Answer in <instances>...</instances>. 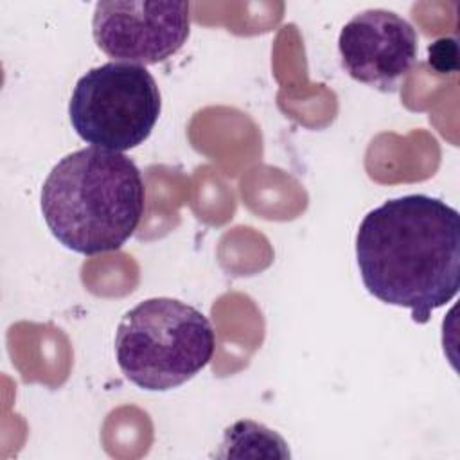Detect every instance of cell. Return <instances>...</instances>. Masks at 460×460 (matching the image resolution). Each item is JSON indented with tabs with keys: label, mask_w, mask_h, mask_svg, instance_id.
Masks as SVG:
<instances>
[{
	"label": "cell",
	"mask_w": 460,
	"mask_h": 460,
	"mask_svg": "<svg viewBox=\"0 0 460 460\" xmlns=\"http://www.w3.org/2000/svg\"><path fill=\"white\" fill-rule=\"evenodd\" d=\"M356 261L372 296L426 323L460 288V216L426 194L386 199L359 223Z\"/></svg>",
	"instance_id": "6da1fadb"
},
{
	"label": "cell",
	"mask_w": 460,
	"mask_h": 460,
	"mask_svg": "<svg viewBox=\"0 0 460 460\" xmlns=\"http://www.w3.org/2000/svg\"><path fill=\"white\" fill-rule=\"evenodd\" d=\"M50 234L81 255L115 252L135 234L146 207L144 178L131 158L90 146L68 153L41 187Z\"/></svg>",
	"instance_id": "7a4b0ae2"
},
{
	"label": "cell",
	"mask_w": 460,
	"mask_h": 460,
	"mask_svg": "<svg viewBox=\"0 0 460 460\" xmlns=\"http://www.w3.org/2000/svg\"><path fill=\"white\" fill-rule=\"evenodd\" d=\"M216 332L196 307L169 296L138 302L124 313L115 332L117 365L147 392L176 388L212 359Z\"/></svg>",
	"instance_id": "3957f363"
},
{
	"label": "cell",
	"mask_w": 460,
	"mask_h": 460,
	"mask_svg": "<svg viewBox=\"0 0 460 460\" xmlns=\"http://www.w3.org/2000/svg\"><path fill=\"white\" fill-rule=\"evenodd\" d=\"M162 110L158 84L142 65L110 61L90 68L72 90L68 117L84 142L128 151L144 144Z\"/></svg>",
	"instance_id": "277c9868"
},
{
	"label": "cell",
	"mask_w": 460,
	"mask_h": 460,
	"mask_svg": "<svg viewBox=\"0 0 460 460\" xmlns=\"http://www.w3.org/2000/svg\"><path fill=\"white\" fill-rule=\"evenodd\" d=\"M190 32L187 2H97L92 34L97 47L115 61L156 65L176 54Z\"/></svg>",
	"instance_id": "5b68a950"
},
{
	"label": "cell",
	"mask_w": 460,
	"mask_h": 460,
	"mask_svg": "<svg viewBox=\"0 0 460 460\" xmlns=\"http://www.w3.org/2000/svg\"><path fill=\"white\" fill-rule=\"evenodd\" d=\"M338 52L343 70L354 81L394 93L417 63L419 38L397 13L367 9L343 25Z\"/></svg>",
	"instance_id": "8992f818"
}]
</instances>
